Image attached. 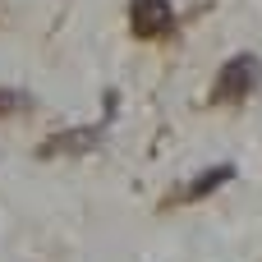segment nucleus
I'll use <instances>...</instances> for the list:
<instances>
[{
    "label": "nucleus",
    "instance_id": "obj_2",
    "mask_svg": "<svg viewBox=\"0 0 262 262\" xmlns=\"http://www.w3.org/2000/svg\"><path fill=\"white\" fill-rule=\"evenodd\" d=\"M129 28H134V37H166L170 28H175V9H170V0H129Z\"/></svg>",
    "mask_w": 262,
    "mask_h": 262
},
{
    "label": "nucleus",
    "instance_id": "obj_5",
    "mask_svg": "<svg viewBox=\"0 0 262 262\" xmlns=\"http://www.w3.org/2000/svg\"><path fill=\"white\" fill-rule=\"evenodd\" d=\"M28 106H32L28 92H9V88H0V115H9V111H28Z\"/></svg>",
    "mask_w": 262,
    "mask_h": 262
},
{
    "label": "nucleus",
    "instance_id": "obj_3",
    "mask_svg": "<svg viewBox=\"0 0 262 262\" xmlns=\"http://www.w3.org/2000/svg\"><path fill=\"white\" fill-rule=\"evenodd\" d=\"M101 129H106V124H92V129H64V134L46 138L37 152H41V157H60V152H88V147L101 138Z\"/></svg>",
    "mask_w": 262,
    "mask_h": 262
},
{
    "label": "nucleus",
    "instance_id": "obj_1",
    "mask_svg": "<svg viewBox=\"0 0 262 262\" xmlns=\"http://www.w3.org/2000/svg\"><path fill=\"white\" fill-rule=\"evenodd\" d=\"M258 83H262V60L258 55H235L216 78V101H244Z\"/></svg>",
    "mask_w": 262,
    "mask_h": 262
},
{
    "label": "nucleus",
    "instance_id": "obj_4",
    "mask_svg": "<svg viewBox=\"0 0 262 262\" xmlns=\"http://www.w3.org/2000/svg\"><path fill=\"white\" fill-rule=\"evenodd\" d=\"M226 180H235V166H230V161H221V166H212L207 175H198V180H193V184H189L180 198H184V203H193V198H207V193H212V189H221Z\"/></svg>",
    "mask_w": 262,
    "mask_h": 262
}]
</instances>
